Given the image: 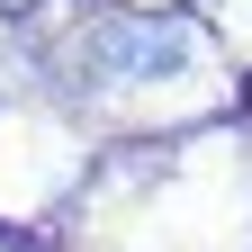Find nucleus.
<instances>
[{
	"instance_id": "nucleus-1",
	"label": "nucleus",
	"mask_w": 252,
	"mask_h": 252,
	"mask_svg": "<svg viewBox=\"0 0 252 252\" xmlns=\"http://www.w3.org/2000/svg\"><path fill=\"white\" fill-rule=\"evenodd\" d=\"M180 54H189V27H180V18H108L99 36H90V72H108V81H153V72H171Z\"/></svg>"
}]
</instances>
